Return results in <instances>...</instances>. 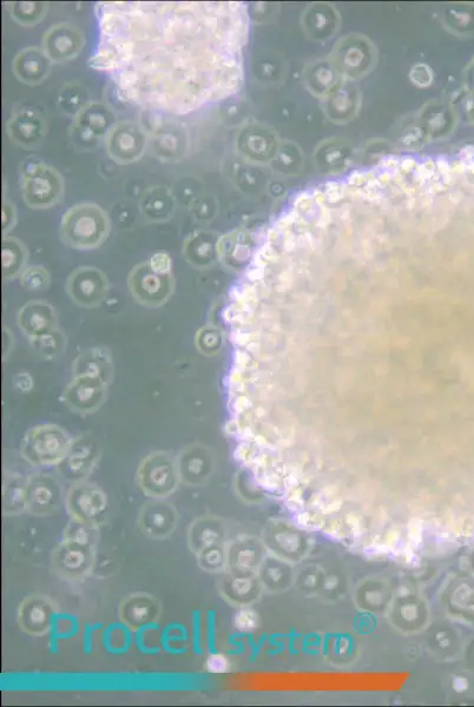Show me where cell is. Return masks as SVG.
<instances>
[{
	"mask_svg": "<svg viewBox=\"0 0 474 707\" xmlns=\"http://www.w3.org/2000/svg\"><path fill=\"white\" fill-rule=\"evenodd\" d=\"M98 458H100V446L95 436L84 433L72 440L69 451L59 462L58 468L65 478L82 480L87 478L95 468Z\"/></svg>",
	"mask_w": 474,
	"mask_h": 707,
	"instance_id": "4fadbf2b",
	"label": "cell"
},
{
	"mask_svg": "<svg viewBox=\"0 0 474 707\" xmlns=\"http://www.w3.org/2000/svg\"><path fill=\"white\" fill-rule=\"evenodd\" d=\"M176 201L173 193L157 185L144 191L140 200V210L149 222L164 223L174 216Z\"/></svg>",
	"mask_w": 474,
	"mask_h": 707,
	"instance_id": "ffe728a7",
	"label": "cell"
},
{
	"mask_svg": "<svg viewBox=\"0 0 474 707\" xmlns=\"http://www.w3.org/2000/svg\"><path fill=\"white\" fill-rule=\"evenodd\" d=\"M128 287L134 299L144 307L166 305L175 292L170 257L157 254L150 261L137 264L129 273Z\"/></svg>",
	"mask_w": 474,
	"mask_h": 707,
	"instance_id": "3957f363",
	"label": "cell"
},
{
	"mask_svg": "<svg viewBox=\"0 0 474 707\" xmlns=\"http://www.w3.org/2000/svg\"><path fill=\"white\" fill-rule=\"evenodd\" d=\"M150 138L155 155L164 161L179 160L187 148V135L180 125L157 127Z\"/></svg>",
	"mask_w": 474,
	"mask_h": 707,
	"instance_id": "44dd1931",
	"label": "cell"
},
{
	"mask_svg": "<svg viewBox=\"0 0 474 707\" xmlns=\"http://www.w3.org/2000/svg\"><path fill=\"white\" fill-rule=\"evenodd\" d=\"M52 61L43 49L25 48L13 59L12 70L19 82L38 85L50 75Z\"/></svg>",
	"mask_w": 474,
	"mask_h": 707,
	"instance_id": "e0dca14e",
	"label": "cell"
},
{
	"mask_svg": "<svg viewBox=\"0 0 474 707\" xmlns=\"http://www.w3.org/2000/svg\"><path fill=\"white\" fill-rule=\"evenodd\" d=\"M24 490L25 500L32 506L54 505L59 494L57 481L48 475H36L30 478Z\"/></svg>",
	"mask_w": 474,
	"mask_h": 707,
	"instance_id": "cb8c5ba5",
	"label": "cell"
},
{
	"mask_svg": "<svg viewBox=\"0 0 474 707\" xmlns=\"http://www.w3.org/2000/svg\"><path fill=\"white\" fill-rule=\"evenodd\" d=\"M58 322V314L54 306L41 300L25 303L17 314V325L29 340L57 329Z\"/></svg>",
	"mask_w": 474,
	"mask_h": 707,
	"instance_id": "2e32d148",
	"label": "cell"
},
{
	"mask_svg": "<svg viewBox=\"0 0 474 707\" xmlns=\"http://www.w3.org/2000/svg\"><path fill=\"white\" fill-rule=\"evenodd\" d=\"M22 194L26 206L48 209L56 206L64 194L61 173L43 162H30L22 174Z\"/></svg>",
	"mask_w": 474,
	"mask_h": 707,
	"instance_id": "8992f818",
	"label": "cell"
},
{
	"mask_svg": "<svg viewBox=\"0 0 474 707\" xmlns=\"http://www.w3.org/2000/svg\"><path fill=\"white\" fill-rule=\"evenodd\" d=\"M149 136L141 124L123 121L114 125L105 137V147L113 160L120 164L134 163L147 149Z\"/></svg>",
	"mask_w": 474,
	"mask_h": 707,
	"instance_id": "9c48e42d",
	"label": "cell"
},
{
	"mask_svg": "<svg viewBox=\"0 0 474 707\" xmlns=\"http://www.w3.org/2000/svg\"><path fill=\"white\" fill-rule=\"evenodd\" d=\"M116 124L114 111L102 102H90L78 112L71 128V138L75 147L85 150L107 137Z\"/></svg>",
	"mask_w": 474,
	"mask_h": 707,
	"instance_id": "ba28073f",
	"label": "cell"
},
{
	"mask_svg": "<svg viewBox=\"0 0 474 707\" xmlns=\"http://www.w3.org/2000/svg\"><path fill=\"white\" fill-rule=\"evenodd\" d=\"M19 281H21L22 287L29 292H43L50 286L51 275L42 266H31L25 268Z\"/></svg>",
	"mask_w": 474,
	"mask_h": 707,
	"instance_id": "f1b7e54d",
	"label": "cell"
},
{
	"mask_svg": "<svg viewBox=\"0 0 474 707\" xmlns=\"http://www.w3.org/2000/svg\"><path fill=\"white\" fill-rule=\"evenodd\" d=\"M16 224V210L10 203H4L3 206V231L4 235L9 233Z\"/></svg>",
	"mask_w": 474,
	"mask_h": 707,
	"instance_id": "d6a6232c",
	"label": "cell"
},
{
	"mask_svg": "<svg viewBox=\"0 0 474 707\" xmlns=\"http://www.w3.org/2000/svg\"><path fill=\"white\" fill-rule=\"evenodd\" d=\"M96 11L100 43L90 64L125 101L188 115L240 91L245 4L107 2Z\"/></svg>",
	"mask_w": 474,
	"mask_h": 707,
	"instance_id": "7a4b0ae2",
	"label": "cell"
},
{
	"mask_svg": "<svg viewBox=\"0 0 474 707\" xmlns=\"http://www.w3.org/2000/svg\"><path fill=\"white\" fill-rule=\"evenodd\" d=\"M177 459L166 452H155L143 460L137 472L138 485L151 497H167L179 485Z\"/></svg>",
	"mask_w": 474,
	"mask_h": 707,
	"instance_id": "52a82bcc",
	"label": "cell"
},
{
	"mask_svg": "<svg viewBox=\"0 0 474 707\" xmlns=\"http://www.w3.org/2000/svg\"><path fill=\"white\" fill-rule=\"evenodd\" d=\"M114 361L109 348L98 346L84 350L72 363V375L96 376L110 385L114 379Z\"/></svg>",
	"mask_w": 474,
	"mask_h": 707,
	"instance_id": "d6986e66",
	"label": "cell"
},
{
	"mask_svg": "<svg viewBox=\"0 0 474 707\" xmlns=\"http://www.w3.org/2000/svg\"><path fill=\"white\" fill-rule=\"evenodd\" d=\"M108 383L96 376H75L64 389L62 399L71 412L88 415L98 411L107 401Z\"/></svg>",
	"mask_w": 474,
	"mask_h": 707,
	"instance_id": "8fae6325",
	"label": "cell"
},
{
	"mask_svg": "<svg viewBox=\"0 0 474 707\" xmlns=\"http://www.w3.org/2000/svg\"><path fill=\"white\" fill-rule=\"evenodd\" d=\"M90 102L85 89L75 83L65 85L58 95L59 108L64 114L74 116V118Z\"/></svg>",
	"mask_w": 474,
	"mask_h": 707,
	"instance_id": "4316f807",
	"label": "cell"
},
{
	"mask_svg": "<svg viewBox=\"0 0 474 707\" xmlns=\"http://www.w3.org/2000/svg\"><path fill=\"white\" fill-rule=\"evenodd\" d=\"M217 243H219V239L213 231L196 230L183 243L184 259L195 269H210L219 260Z\"/></svg>",
	"mask_w": 474,
	"mask_h": 707,
	"instance_id": "ac0fdd59",
	"label": "cell"
},
{
	"mask_svg": "<svg viewBox=\"0 0 474 707\" xmlns=\"http://www.w3.org/2000/svg\"><path fill=\"white\" fill-rule=\"evenodd\" d=\"M85 555L82 552L71 551L65 554L63 564L69 568V570H77L84 564Z\"/></svg>",
	"mask_w": 474,
	"mask_h": 707,
	"instance_id": "e575fe53",
	"label": "cell"
},
{
	"mask_svg": "<svg viewBox=\"0 0 474 707\" xmlns=\"http://www.w3.org/2000/svg\"><path fill=\"white\" fill-rule=\"evenodd\" d=\"M256 617L252 611H241L236 617L237 629L248 631L254 629Z\"/></svg>",
	"mask_w": 474,
	"mask_h": 707,
	"instance_id": "1f68e13d",
	"label": "cell"
},
{
	"mask_svg": "<svg viewBox=\"0 0 474 707\" xmlns=\"http://www.w3.org/2000/svg\"><path fill=\"white\" fill-rule=\"evenodd\" d=\"M6 131L10 140L24 149H34L43 141L46 132L44 117L34 108H21L13 112Z\"/></svg>",
	"mask_w": 474,
	"mask_h": 707,
	"instance_id": "5bb4252c",
	"label": "cell"
},
{
	"mask_svg": "<svg viewBox=\"0 0 474 707\" xmlns=\"http://www.w3.org/2000/svg\"><path fill=\"white\" fill-rule=\"evenodd\" d=\"M170 514L173 513L170 512L167 514L164 511L162 512L161 508H158V510L154 512L146 513V526L149 528V532L160 535L168 533L170 531L171 524L174 523V521L171 523Z\"/></svg>",
	"mask_w": 474,
	"mask_h": 707,
	"instance_id": "f546056e",
	"label": "cell"
},
{
	"mask_svg": "<svg viewBox=\"0 0 474 707\" xmlns=\"http://www.w3.org/2000/svg\"><path fill=\"white\" fill-rule=\"evenodd\" d=\"M9 335H8V330H6V327L4 328V346H3V359L6 360L8 359V356L13 350V343H15V339H11L10 341Z\"/></svg>",
	"mask_w": 474,
	"mask_h": 707,
	"instance_id": "8d00e7d4",
	"label": "cell"
},
{
	"mask_svg": "<svg viewBox=\"0 0 474 707\" xmlns=\"http://www.w3.org/2000/svg\"><path fill=\"white\" fill-rule=\"evenodd\" d=\"M29 343L32 353L39 359L55 360L64 354L68 340L62 330L57 328L39 338L29 340Z\"/></svg>",
	"mask_w": 474,
	"mask_h": 707,
	"instance_id": "d4e9b609",
	"label": "cell"
},
{
	"mask_svg": "<svg viewBox=\"0 0 474 707\" xmlns=\"http://www.w3.org/2000/svg\"><path fill=\"white\" fill-rule=\"evenodd\" d=\"M15 386L18 391L26 393L34 386V380L28 373H21L15 376Z\"/></svg>",
	"mask_w": 474,
	"mask_h": 707,
	"instance_id": "d590c367",
	"label": "cell"
},
{
	"mask_svg": "<svg viewBox=\"0 0 474 707\" xmlns=\"http://www.w3.org/2000/svg\"><path fill=\"white\" fill-rule=\"evenodd\" d=\"M228 660L222 654L210 656L207 662L208 671L212 673H223L228 670Z\"/></svg>",
	"mask_w": 474,
	"mask_h": 707,
	"instance_id": "836d02e7",
	"label": "cell"
},
{
	"mask_svg": "<svg viewBox=\"0 0 474 707\" xmlns=\"http://www.w3.org/2000/svg\"><path fill=\"white\" fill-rule=\"evenodd\" d=\"M29 251L25 244L13 236H5L2 244L3 277L6 281L21 277L28 263Z\"/></svg>",
	"mask_w": 474,
	"mask_h": 707,
	"instance_id": "7402d4cb",
	"label": "cell"
},
{
	"mask_svg": "<svg viewBox=\"0 0 474 707\" xmlns=\"http://www.w3.org/2000/svg\"><path fill=\"white\" fill-rule=\"evenodd\" d=\"M225 343L222 330L212 325L203 326L195 335V347L203 356H214L220 352Z\"/></svg>",
	"mask_w": 474,
	"mask_h": 707,
	"instance_id": "83f0119b",
	"label": "cell"
},
{
	"mask_svg": "<svg viewBox=\"0 0 474 707\" xmlns=\"http://www.w3.org/2000/svg\"><path fill=\"white\" fill-rule=\"evenodd\" d=\"M85 38L78 26L59 23L46 30L43 50L52 63H65L75 59L84 48Z\"/></svg>",
	"mask_w": 474,
	"mask_h": 707,
	"instance_id": "7c38bea8",
	"label": "cell"
},
{
	"mask_svg": "<svg viewBox=\"0 0 474 707\" xmlns=\"http://www.w3.org/2000/svg\"><path fill=\"white\" fill-rule=\"evenodd\" d=\"M71 444V436L62 427L41 425L26 432L22 454L29 464L37 467L59 465Z\"/></svg>",
	"mask_w": 474,
	"mask_h": 707,
	"instance_id": "5b68a950",
	"label": "cell"
},
{
	"mask_svg": "<svg viewBox=\"0 0 474 707\" xmlns=\"http://www.w3.org/2000/svg\"><path fill=\"white\" fill-rule=\"evenodd\" d=\"M359 269L291 262L269 283L261 358L274 425L285 436L437 425L474 452V272Z\"/></svg>",
	"mask_w": 474,
	"mask_h": 707,
	"instance_id": "6da1fadb",
	"label": "cell"
},
{
	"mask_svg": "<svg viewBox=\"0 0 474 707\" xmlns=\"http://www.w3.org/2000/svg\"><path fill=\"white\" fill-rule=\"evenodd\" d=\"M28 613H26L25 620L28 619L29 623L26 626L31 627L32 630L43 629L48 621V613L44 610L43 606L38 604H32L29 607Z\"/></svg>",
	"mask_w": 474,
	"mask_h": 707,
	"instance_id": "4dcf8cb0",
	"label": "cell"
},
{
	"mask_svg": "<svg viewBox=\"0 0 474 707\" xmlns=\"http://www.w3.org/2000/svg\"><path fill=\"white\" fill-rule=\"evenodd\" d=\"M49 4L41 2H12L6 3V10L17 24L22 26H35L43 21L48 12Z\"/></svg>",
	"mask_w": 474,
	"mask_h": 707,
	"instance_id": "484cf974",
	"label": "cell"
},
{
	"mask_svg": "<svg viewBox=\"0 0 474 707\" xmlns=\"http://www.w3.org/2000/svg\"><path fill=\"white\" fill-rule=\"evenodd\" d=\"M110 233V220L105 211L92 203L77 204L62 217V241L77 250L101 247Z\"/></svg>",
	"mask_w": 474,
	"mask_h": 707,
	"instance_id": "277c9868",
	"label": "cell"
},
{
	"mask_svg": "<svg viewBox=\"0 0 474 707\" xmlns=\"http://www.w3.org/2000/svg\"><path fill=\"white\" fill-rule=\"evenodd\" d=\"M180 478L187 485L200 486L212 477L214 454L212 449L202 444H193L183 449L177 458Z\"/></svg>",
	"mask_w": 474,
	"mask_h": 707,
	"instance_id": "9a60e30c",
	"label": "cell"
},
{
	"mask_svg": "<svg viewBox=\"0 0 474 707\" xmlns=\"http://www.w3.org/2000/svg\"><path fill=\"white\" fill-rule=\"evenodd\" d=\"M69 499L70 505H77V513L84 518L94 517L104 510V494L95 485H77L71 491Z\"/></svg>",
	"mask_w": 474,
	"mask_h": 707,
	"instance_id": "603a6c76",
	"label": "cell"
},
{
	"mask_svg": "<svg viewBox=\"0 0 474 707\" xmlns=\"http://www.w3.org/2000/svg\"><path fill=\"white\" fill-rule=\"evenodd\" d=\"M110 292L108 276L95 267H79L68 277L67 293L77 306H101Z\"/></svg>",
	"mask_w": 474,
	"mask_h": 707,
	"instance_id": "30bf717a",
	"label": "cell"
}]
</instances>
